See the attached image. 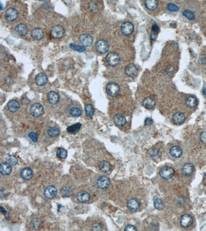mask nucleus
Listing matches in <instances>:
<instances>
[{
  "label": "nucleus",
  "instance_id": "1",
  "mask_svg": "<svg viewBox=\"0 0 206 231\" xmlns=\"http://www.w3.org/2000/svg\"><path fill=\"white\" fill-rule=\"evenodd\" d=\"M95 47L98 53L104 54L107 53L109 49V44L105 40H100L97 42Z\"/></svg>",
  "mask_w": 206,
  "mask_h": 231
},
{
  "label": "nucleus",
  "instance_id": "2",
  "mask_svg": "<svg viewBox=\"0 0 206 231\" xmlns=\"http://www.w3.org/2000/svg\"><path fill=\"white\" fill-rule=\"evenodd\" d=\"M106 62L109 65L115 66L119 64L120 58L118 54L114 52H110L106 57Z\"/></svg>",
  "mask_w": 206,
  "mask_h": 231
},
{
  "label": "nucleus",
  "instance_id": "3",
  "mask_svg": "<svg viewBox=\"0 0 206 231\" xmlns=\"http://www.w3.org/2000/svg\"><path fill=\"white\" fill-rule=\"evenodd\" d=\"M44 109L42 104L39 103H34L31 106L30 109V114L35 117H40L44 114Z\"/></svg>",
  "mask_w": 206,
  "mask_h": 231
},
{
  "label": "nucleus",
  "instance_id": "4",
  "mask_svg": "<svg viewBox=\"0 0 206 231\" xmlns=\"http://www.w3.org/2000/svg\"><path fill=\"white\" fill-rule=\"evenodd\" d=\"M106 91L108 95L111 97H116L120 93L119 85L114 82L109 83L106 87Z\"/></svg>",
  "mask_w": 206,
  "mask_h": 231
},
{
  "label": "nucleus",
  "instance_id": "5",
  "mask_svg": "<svg viewBox=\"0 0 206 231\" xmlns=\"http://www.w3.org/2000/svg\"><path fill=\"white\" fill-rule=\"evenodd\" d=\"M160 176L164 179L168 180L172 178L174 175V169L170 166H164L159 172Z\"/></svg>",
  "mask_w": 206,
  "mask_h": 231
},
{
  "label": "nucleus",
  "instance_id": "6",
  "mask_svg": "<svg viewBox=\"0 0 206 231\" xmlns=\"http://www.w3.org/2000/svg\"><path fill=\"white\" fill-rule=\"evenodd\" d=\"M64 28L61 25H55L51 29V34L53 38L55 39L61 38L64 35Z\"/></svg>",
  "mask_w": 206,
  "mask_h": 231
},
{
  "label": "nucleus",
  "instance_id": "7",
  "mask_svg": "<svg viewBox=\"0 0 206 231\" xmlns=\"http://www.w3.org/2000/svg\"><path fill=\"white\" fill-rule=\"evenodd\" d=\"M5 17L7 20L10 22L15 21L18 17V12L17 10L14 8H8L5 12Z\"/></svg>",
  "mask_w": 206,
  "mask_h": 231
},
{
  "label": "nucleus",
  "instance_id": "8",
  "mask_svg": "<svg viewBox=\"0 0 206 231\" xmlns=\"http://www.w3.org/2000/svg\"><path fill=\"white\" fill-rule=\"evenodd\" d=\"M80 43L83 46L89 47L93 43V39L92 37L88 34H82L79 37Z\"/></svg>",
  "mask_w": 206,
  "mask_h": 231
},
{
  "label": "nucleus",
  "instance_id": "9",
  "mask_svg": "<svg viewBox=\"0 0 206 231\" xmlns=\"http://www.w3.org/2000/svg\"><path fill=\"white\" fill-rule=\"evenodd\" d=\"M180 224L182 227H189L193 224V218L190 215L183 214L180 218Z\"/></svg>",
  "mask_w": 206,
  "mask_h": 231
},
{
  "label": "nucleus",
  "instance_id": "10",
  "mask_svg": "<svg viewBox=\"0 0 206 231\" xmlns=\"http://www.w3.org/2000/svg\"><path fill=\"white\" fill-rule=\"evenodd\" d=\"M121 32L124 35L128 36L132 34L134 30V26L132 23L126 22L121 26Z\"/></svg>",
  "mask_w": 206,
  "mask_h": 231
},
{
  "label": "nucleus",
  "instance_id": "11",
  "mask_svg": "<svg viewBox=\"0 0 206 231\" xmlns=\"http://www.w3.org/2000/svg\"><path fill=\"white\" fill-rule=\"evenodd\" d=\"M125 72L129 77H136L138 75V68L134 64H129L125 67Z\"/></svg>",
  "mask_w": 206,
  "mask_h": 231
},
{
  "label": "nucleus",
  "instance_id": "12",
  "mask_svg": "<svg viewBox=\"0 0 206 231\" xmlns=\"http://www.w3.org/2000/svg\"><path fill=\"white\" fill-rule=\"evenodd\" d=\"M44 194L48 199H53L57 195V188L53 186H47L44 191Z\"/></svg>",
  "mask_w": 206,
  "mask_h": 231
},
{
  "label": "nucleus",
  "instance_id": "13",
  "mask_svg": "<svg viewBox=\"0 0 206 231\" xmlns=\"http://www.w3.org/2000/svg\"><path fill=\"white\" fill-rule=\"evenodd\" d=\"M140 202L139 201L138 199L135 198H132L129 199L127 204V206L129 210L132 212H135L137 210H138L140 207Z\"/></svg>",
  "mask_w": 206,
  "mask_h": 231
},
{
  "label": "nucleus",
  "instance_id": "14",
  "mask_svg": "<svg viewBox=\"0 0 206 231\" xmlns=\"http://www.w3.org/2000/svg\"><path fill=\"white\" fill-rule=\"evenodd\" d=\"M110 184V181L107 177L103 176L97 179V184L101 189H106L108 188Z\"/></svg>",
  "mask_w": 206,
  "mask_h": 231
},
{
  "label": "nucleus",
  "instance_id": "15",
  "mask_svg": "<svg viewBox=\"0 0 206 231\" xmlns=\"http://www.w3.org/2000/svg\"><path fill=\"white\" fill-rule=\"evenodd\" d=\"M185 117L183 113L178 112L175 114L172 117V122L175 125H182L185 122Z\"/></svg>",
  "mask_w": 206,
  "mask_h": 231
},
{
  "label": "nucleus",
  "instance_id": "16",
  "mask_svg": "<svg viewBox=\"0 0 206 231\" xmlns=\"http://www.w3.org/2000/svg\"><path fill=\"white\" fill-rule=\"evenodd\" d=\"M47 99L51 104H56L58 103L60 97L59 94L55 91H51L47 95Z\"/></svg>",
  "mask_w": 206,
  "mask_h": 231
},
{
  "label": "nucleus",
  "instance_id": "17",
  "mask_svg": "<svg viewBox=\"0 0 206 231\" xmlns=\"http://www.w3.org/2000/svg\"><path fill=\"white\" fill-rule=\"evenodd\" d=\"M114 122L117 126L123 127L126 123V119L125 117L121 114H117L114 117Z\"/></svg>",
  "mask_w": 206,
  "mask_h": 231
},
{
  "label": "nucleus",
  "instance_id": "18",
  "mask_svg": "<svg viewBox=\"0 0 206 231\" xmlns=\"http://www.w3.org/2000/svg\"><path fill=\"white\" fill-rule=\"evenodd\" d=\"M35 82L39 86H44L47 83V76L44 73H39L36 76Z\"/></svg>",
  "mask_w": 206,
  "mask_h": 231
},
{
  "label": "nucleus",
  "instance_id": "19",
  "mask_svg": "<svg viewBox=\"0 0 206 231\" xmlns=\"http://www.w3.org/2000/svg\"><path fill=\"white\" fill-rule=\"evenodd\" d=\"M12 171L11 165L9 163L3 162L0 165V172L4 175H10Z\"/></svg>",
  "mask_w": 206,
  "mask_h": 231
},
{
  "label": "nucleus",
  "instance_id": "20",
  "mask_svg": "<svg viewBox=\"0 0 206 231\" xmlns=\"http://www.w3.org/2000/svg\"><path fill=\"white\" fill-rule=\"evenodd\" d=\"M194 170V165L192 164H186L182 167V172L185 176H189L192 174Z\"/></svg>",
  "mask_w": 206,
  "mask_h": 231
},
{
  "label": "nucleus",
  "instance_id": "21",
  "mask_svg": "<svg viewBox=\"0 0 206 231\" xmlns=\"http://www.w3.org/2000/svg\"><path fill=\"white\" fill-rule=\"evenodd\" d=\"M15 31L18 36L23 37L27 34L28 29L25 25L24 24H20L18 25L16 27Z\"/></svg>",
  "mask_w": 206,
  "mask_h": 231
},
{
  "label": "nucleus",
  "instance_id": "22",
  "mask_svg": "<svg viewBox=\"0 0 206 231\" xmlns=\"http://www.w3.org/2000/svg\"><path fill=\"white\" fill-rule=\"evenodd\" d=\"M8 110L12 113L17 112L20 109V104L19 102L15 100H12L8 102L7 104Z\"/></svg>",
  "mask_w": 206,
  "mask_h": 231
},
{
  "label": "nucleus",
  "instance_id": "23",
  "mask_svg": "<svg viewBox=\"0 0 206 231\" xmlns=\"http://www.w3.org/2000/svg\"><path fill=\"white\" fill-rule=\"evenodd\" d=\"M32 36L33 39L36 40H40L44 37V32L40 28H35L32 32Z\"/></svg>",
  "mask_w": 206,
  "mask_h": 231
},
{
  "label": "nucleus",
  "instance_id": "24",
  "mask_svg": "<svg viewBox=\"0 0 206 231\" xmlns=\"http://www.w3.org/2000/svg\"><path fill=\"white\" fill-rule=\"evenodd\" d=\"M142 104L146 109H151L155 107V105H156V101H155V100L153 98L148 97V98H145L143 100Z\"/></svg>",
  "mask_w": 206,
  "mask_h": 231
},
{
  "label": "nucleus",
  "instance_id": "25",
  "mask_svg": "<svg viewBox=\"0 0 206 231\" xmlns=\"http://www.w3.org/2000/svg\"><path fill=\"white\" fill-rule=\"evenodd\" d=\"M171 155L175 158H179L182 154V150L180 147L174 146L171 147L170 150Z\"/></svg>",
  "mask_w": 206,
  "mask_h": 231
},
{
  "label": "nucleus",
  "instance_id": "26",
  "mask_svg": "<svg viewBox=\"0 0 206 231\" xmlns=\"http://www.w3.org/2000/svg\"><path fill=\"white\" fill-rule=\"evenodd\" d=\"M90 195L89 194L86 192H80L78 193L77 195L78 201L81 203H85L89 201L90 199Z\"/></svg>",
  "mask_w": 206,
  "mask_h": 231
},
{
  "label": "nucleus",
  "instance_id": "27",
  "mask_svg": "<svg viewBox=\"0 0 206 231\" xmlns=\"http://www.w3.org/2000/svg\"><path fill=\"white\" fill-rule=\"evenodd\" d=\"M99 168L100 171L105 173H107L109 172L111 169V165L109 162L104 160L100 162V164H99Z\"/></svg>",
  "mask_w": 206,
  "mask_h": 231
},
{
  "label": "nucleus",
  "instance_id": "28",
  "mask_svg": "<svg viewBox=\"0 0 206 231\" xmlns=\"http://www.w3.org/2000/svg\"><path fill=\"white\" fill-rule=\"evenodd\" d=\"M22 177L25 180H30L32 178L33 172L32 170L29 168H25L21 172Z\"/></svg>",
  "mask_w": 206,
  "mask_h": 231
},
{
  "label": "nucleus",
  "instance_id": "29",
  "mask_svg": "<svg viewBox=\"0 0 206 231\" xmlns=\"http://www.w3.org/2000/svg\"><path fill=\"white\" fill-rule=\"evenodd\" d=\"M162 153L160 150L158 149H151L149 152V156L152 159L157 160L160 158Z\"/></svg>",
  "mask_w": 206,
  "mask_h": 231
},
{
  "label": "nucleus",
  "instance_id": "30",
  "mask_svg": "<svg viewBox=\"0 0 206 231\" xmlns=\"http://www.w3.org/2000/svg\"><path fill=\"white\" fill-rule=\"evenodd\" d=\"M81 126V124L80 123H76L75 124L69 126L68 128H67V131L69 133L75 134L80 131Z\"/></svg>",
  "mask_w": 206,
  "mask_h": 231
},
{
  "label": "nucleus",
  "instance_id": "31",
  "mask_svg": "<svg viewBox=\"0 0 206 231\" xmlns=\"http://www.w3.org/2000/svg\"><path fill=\"white\" fill-rule=\"evenodd\" d=\"M145 5L148 10H153L158 7V2L155 0H147L145 2Z\"/></svg>",
  "mask_w": 206,
  "mask_h": 231
},
{
  "label": "nucleus",
  "instance_id": "32",
  "mask_svg": "<svg viewBox=\"0 0 206 231\" xmlns=\"http://www.w3.org/2000/svg\"><path fill=\"white\" fill-rule=\"evenodd\" d=\"M186 104L188 106L191 108H193L195 106H196L197 104V100L196 98H195L194 96H190L185 101Z\"/></svg>",
  "mask_w": 206,
  "mask_h": 231
},
{
  "label": "nucleus",
  "instance_id": "33",
  "mask_svg": "<svg viewBox=\"0 0 206 231\" xmlns=\"http://www.w3.org/2000/svg\"><path fill=\"white\" fill-rule=\"evenodd\" d=\"M159 30V27L156 24L153 25L151 28V38L154 41H155L157 39Z\"/></svg>",
  "mask_w": 206,
  "mask_h": 231
},
{
  "label": "nucleus",
  "instance_id": "34",
  "mask_svg": "<svg viewBox=\"0 0 206 231\" xmlns=\"http://www.w3.org/2000/svg\"><path fill=\"white\" fill-rule=\"evenodd\" d=\"M70 115L72 116L75 117H78L80 116L82 114L80 108L78 107H72L70 109Z\"/></svg>",
  "mask_w": 206,
  "mask_h": 231
},
{
  "label": "nucleus",
  "instance_id": "35",
  "mask_svg": "<svg viewBox=\"0 0 206 231\" xmlns=\"http://www.w3.org/2000/svg\"><path fill=\"white\" fill-rule=\"evenodd\" d=\"M86 114L89 117H92L95 113V109L92 105L90 104H87L85 106Z\"/></svg>",
  "mask_w": 206,
  "mask_h": 231
},
{
  "label": "nucleus",
  "instance_id": "36",
  "mask_svg": "<svg viewBox=\"0 0 206 231\" xmlns=\"http://www.w3.org/2000/svg\"><path fill=\"white\" fill-rule=\"evenodd\" d=\"M154 205L155 208L158 210H162L163 209V207H164V205H163L162 201L158 198H155L154 199Z\"/></svg>",
  "mask_w": 206,
  "mask_h": 231
},
{
  "label": "nucleus",
  "instance_id": "37",
  "mask_svg": "<svg viewBox=\"0 0 206 231\" xmlns=\"http://www.w3.org/2000/svg\"><path fill=\"white\" fill-rule=\"evenodd\" d=\"M47 133L49 136L52 137H55L60 134V131L57 128H51L48 130Z\"/></svg>",
  "mask_w": 206,
  "mask_h": 231
},
{
  "label": "nucleus",
  "instance_id": "38",
  "mask_svg": "<svg viewBox=\"0 0 206 231\" xmlns=\"http://www.w3.org/2000/svg\"><path fill=\"white\" fill-rule=\"evenodd\" d=\"M70 46L73 50L78 51V52H80V53H83L86 50V47H84L83 46H80V45H76L75 44H71Z\"/></svg>",
  "mask_w": 206,
  "mask_h": 231
},
{
  "label": "nucleus",
  "instance_id": "39",
  "mask_svg": "<svg viewBox=\"0 0 206 231\" xmlns=\"http://www.w3.org/2000/svg\"><path fill=\"white\" fill-rule=\"evenodd\" d=\"M57 157L59 158H62V159H65L67 157L68 153L65 149L63 148H59L58 150H57V153H56Z\"/></svg>",
  "mask_w": 206,
  "mask_h": 231
},
{
  "label": "nucleus",
  "instance_id": "40",
  "mask_svg": "<svg viewBox=\"0 0 206 231\" xmlns=\"http://www.w3.org/2000/svg\"><path fill=\"white\" fill-rule=\"evenodd\" d=\"M183 15L185 17L189 19V20H194L195 19L194 13L192 11H190L189 10H185L182 12Z\"/></svg>",
  "mask_w": 206,
  "mask_h": 231
},
{
  "label": "nucleus",
  "instance_id": "41",
  "mask_svg": "<svg viewBox=\"0 0 206 231\" xmlns=\"http://www.w3.org/2000/svg\"><path fill=\"white\" fill-rule=\"evenodd\" d=\"M8 163L12 165H15L18 164V159L14 156H10L7 158Z\"/></svg>",
  "mask_w": 206,
  "mask_h": 231
},
{
  "label": "nucleus",
  "instance_id": "42",
  "mask_svg": "<svg viewBox=\"0 0 206 231\" xmlns=\"http://www.w3.org/2000/svg\"><path fill=\"white\" fill-rule=\"evenodd\" d=\"M72 194V191L69 187H64L61 191V195L63 196H69Z\"/></svg>",
  "mask_w": 206,
  "mask_h": 231
},
{
  "label": "nucleus",
  "instance_id": "43",
  "mask_svg": "<svg viewBox=\"0 0 206 231\" xmlns=\"http://www.w3.org/2000/svg\"><path fill=\"white\" fill-rule=\"evenodd\" d=\"M167 8L169 11H177L179 10V7L175 4L173 3H169L167 5Z\"/></svg>",
  "mask_w": 206,
  "mask_h": 231
},
{
  "label": "nucleus",
  "instance_id": "44",
  "mask_svg": "<svg viewBox=\"0 0 206 231\" xmlns=\"http://www.w3.org/2000/svg\"><path fill=\"white\" fill-rule=\"evenodd\" d=\"M29 137L30 139L32 140V141L34 142H36L38 140V137L36 133L34 132H30L29 134Z\"/></svg>",
  "mask_w": 206,
  "mask_h": 231
},
{
  "label": "nucleus",
  "instance_id": "45",
  "mask_svg": "<svg viewBox=\"0 0 206 231\" xmlns=\"http://www.w3.org/2000/svg\"><path fill=\"white\" fill-rule=\"evenodd\" d=\"M200 140L201 142L206 144V132H203L200 135Z\"/></svg>",
  "mask_w": 206,
  "mask_h": 231
},
{
  "label": "nucleus",
  "instance_id": "46",
  "mask_svg": "<svg viewBox=\"0 0 206 231\" xmlns=\"http://www.w3.org/2000/svg\"><path fill=\"white\" fill-rule=\"evenodd\" d=\"M125 231H137V228L132 225H128L125 227Z\"/></svg>",
  "mask_w": 206,
  "mask_h": 231
},
{
  "label": "nucleus",
  "instance_id": "47",
  "mask_svg": "<svg viewBox=\"0 0 206 231\" xmlns=\"http://www.w3.org/2000/svg\"><path fill=\"white\" fill-rule=\"evenodd\" d=\"M92 230H96V231H101L102 229V227H101L99 224H95L93 225Z\"/></svg>",
  "mask_w": 206,
  "mask_h": 231
},
{
  "label": "nucleus",
  "instance_id": "48",
  "mask_svg": "<svg viewBox=\"0 0 206 231\" xmlns=\"http://www.w3.org/2000/svg\"><path fill=\"white\" fill-rule=\"evenodd\" d=\"M153 123V121L151 118H147L145 120V124L146 125H149Z\"/></svg>",
  "mask_w": 206,
  "mask_h": 231
},
{
  "label": "nucleus",
  "instance_id": "49",
  "mask_svg": "<svg viewBox=\"0 0 206 231\" xmlns=\"http://www.w3.org/2000/svg\"><path fill=\"white\" fill-rule=\"evenodd\" d=\"M1 212L3 214H6V210H5L4 209V208H3L2 207H1Z\"/></svg>",
  "mask_w": 206,
  "mask_h": 231
},
{
  "label": "nucleus",
  "instance_id": "50",
  "mask_svg": "<svg viewBox=\"0 0 206 231\" xmlns=\"http://www.w3.org/2000/svg\"><path fill=\"white\" fill-rule=\"evenodd\" d=\"M203 93L204 94L205 96H206V88L203 89Z\"/></svg>",
  "mask_w": 206,
  "mask_h": 231
},
{
  "label": "nucleus",
  "instance_id": "51",
  "mask_svg": "<svg viewBox=\"0 0 206 231\" xmlns=\"http://www.w3.org/2000/svg\"></svg>",
  "mask_w": 206,
  "mask_h": 231
}]
</instances>
